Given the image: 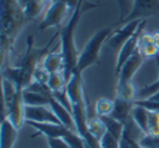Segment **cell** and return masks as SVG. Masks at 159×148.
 <instances>
[{
  "label": "cell",
  "instance_id": "obj_11",
  "mask_svg": "<svg viewBox=\"0 0 159 148\" xmlns=\"http://www.w3.org/2000/svg\"><path fill=\"white\" fill-rule=\"evenodd\" d=\"M135 107V101H129V99L116 96L115 98V105H113V111H111L110 117L118 120L120 123H126L128 120L132 117V110Z\"/></svg>",
  "mask_w": 159,
  "mask_h": 148
},
{
  "label": "cell",
  "instance_id": "obj_20",
  "mask_svg": "<svg viewBox=\"0 0 159 148\" xmlns=\"http://www.w3.org/2000/svg\"><path fill=\"white\" fill-rule=\"evenodd\" d=\"M88 130H89V133L98 139V141H101V138H103V135L106 133V127H104L103 121L101 119L95 116V117H92V119H88Z\"/></svg>",
  "mask_w": 159,
  "mask_h": 148
},
{
  "label": "cell",
  "instance_id": "obj_26",
  "mask_svg": "<svg viewBox=\"0 0 159 148\" xmlns=\"http://www.w3.org/2000/svg\"><path fill=\"white\" fill-rule=\"evenodd\" d=\"M122 138H126V136H122ZM128 141H131V144H132V148H144V147H141L139 142L137 141H134V139H131V138H126Z\"/></svg>",
  "mask_w": 159,
  "mask_h": 148
},
{
  "label": "cell",
  "instance_id": "obj_12",
  "mask_svg": "<svg viewBox=\"0 0 159 148\" xmlns=\"http://www.w3.org/2000/svg\"><path fill=\"white\" fill-rule=\"evenodd\" d=\"M18 139V127L6 116H2V133H0V148H14Z\"/></svg>",
  "mask_w": 159,
  "mask_h": 148
},
{
  "label": "cell",
  "instance_id": "obj_7",
  "mask_svg": "<svg viewBox=\"0 0 159 148\" xmlns=\"http://www.w3.org/2000/svg\"><path fill=\"white\" fill-rule=\"evenodd\" d=\"M146 25V21L140 25V28L137 30V33L132 36L131 39H128L126 42L122 44V48L119 49V55H118V59H116V65H115V74L118 76L120 68L124 67V64L129 59V58L139 50V42H140V37L143 34V28Z\"/></svg>",
  "mask_w": 159,
  "mask_h": 148
},
{
  "label": "cell",
  "instance_id": "obj_27",
  "mask_svg": "<svg viewBox=\"0 0 159 148\" xmlns=\"http://www.w3.org/2000/svg\"><path fill=\"white\" fill-rule=\"evenodd\" d=\"M18 2H20V5H21V6H22V9H24V6L27 5V3H28V2H30V0H18Z\"/></svg>",
  "mask_w": 159,
  "mask_h": 148
},
{
  "label": "cell",
  "instance_id": "obj_10",
  "mask_svg": "<svg viewBox=\"0 0 159 148\" xmlns=\"http://www.w3.org/2000/svg\"><path fill=\"white\" fill-rule=\"evenodd\" d=\"M25 125L31 126L34 130H37V135H42L45 138H64L69 135L73 129H69L64 125L57 123H37V121H25Z\"/></svg>",
  "mask_w": 159,
  "mask_h": 148
},
{
  "label": "cell",
  "instance_id": "obj_18",
  "mask_svg": "<svg viewBox=\"0 0 159 148\" xmlns=\"http://www.w3.org/2000/svg\"><path fill=\"white\" fill-rule=\"evenodd\" d=\"M101 121H103L104 127H106V130L111 133L118 141L122 139V136H124V130H125V125L124 123H120L118 120H115L113 117L110 116H103V117H100Z\"/></svg>",
  "mask_w": 159,
  "mask_h": 148
},
{
  "label": "cell",
  "instance_id": "obj_17",
  "mask_svg": "<svg viewBox=\"0 0 159 148\" xmlns=\"http://www.w3.org/2000/svg\"><path fill=\"white\" fill-rule=\"evenodd\" d=\"M149 113H150L149 110L140 105H135L132 110V120L144 135L149 133Z\"/></svg>",
  "mask_w": 159,
  "mask_h": 148
},
{
  "label": "cell",
  "instance_id": "obj_19",
  "mask_svg": "<svg viewBox=\"0 0 159 148\" xmlns=\"http://www.w3.org/2000/svg\"><path fill=\"white\" fill-rule=\"evenodd\" d=\"M46 85L49 86V89L52 91V93H55V92H66L67 82H66V78H64L62 71L49 74V78H48V83H46Z\"/></svg>",
  "mask_w": 159,
  "mask_h": 148
},
{
  "label": "cell",
  "instance_id": "obj_23",
  "mask_svg": "<svg viewBox=\"0 0 159 148\" xmlns=\"http://www.w3.org/2000/svg\"><path fill=\"white\" fill-rule=\"evenodd\" d=\"M139 144L144 148H159V135H143Z\"/></svg>",
  "mask_w": 159,
  "mask_h": 148
},
{
  "label": "cell",
  "instance_id": "obj_21",
  "mask_svg": "<svg viewBox=\"0 0 159 148\" xmlns=\"http://www.w3.org/2000/svg\"><path fill=\"white\" fill-rule=\"evenodd\" d=\"M113 105H115V99L109 98H100L95 102V116L103 117V116H110L113 111Z\"/></svg>",
  "mask_w": 159,
  "mask_h": 148
},
{
  "label": "cell",
  "instance_id": "obj_22",
  "mask_svg": "<svg viewBox=\"0 0 159 148\" xmlns=\"http://www.w3.org/2000/svg\"><path fill=\"white\" fill-rule=\"evenodd\" d=\"M100 147L101 148H120V141H118L113 135L106 130V133L103 135V138L100 141Z\"/></svg>",
  "mask_w": 159,
  "mask_h": 148
},
{
  "label": "cell",
  "instance_id": "obj_8",
  "mask_svg": "<svg viewBox=\"0 0 159 148\" xmlns=\"http://www.w3.org/2000/svg\"><path fill=\"white\" fill-rule=\"evenodd\" d=\"M25 121H37V123H57L61 125L60 119L52 111L49 105H25L24 110ZM24 121V123H25Z\"/></svg>",
  "mask_w": 159,
  "mask_h": 148
},
{
  "label": "cell",
  "instance_id": "obj_16",
  "mask_svg": "<svg viewBox=\"0 0 159 148\" xmlns=\"http://www.w3.org/2000/svg\"><path fill=\"white\" fill-rule=\"evenodd\" d=\"M52 98L54 96H48L45 93L30 91V89H24V92H22V99H24L25 105H49Z\"/></svg>",
  "mask_w": 159,
  "mask_h": 148
},
{
  "label": "cell",
  "instance_id": "obj_5",
  "mask_svg": "<svg viewBox=\"0 0 159 148\" xmlns=\"http://www.w3.org/2000/svg\"><path fill=\"white\" fill-rule=\"evenodd\" d=\"M159 12V0H132V9L125 18L119 21L118 25L135 19H146L147 16Z\"/></svg>",
  "mask_w": 159,
  "mask_h": 148
},
{
  "label": "cell",
  "instance_id": "obj_2",
  "mask_svg": "<svg viewBox=\"0 0 159 148\" xmlns=\"http://www.w3.org/2000/svg\"><path fill=\"white\" fill-rule=\"evenodd\" d=\"M27 21L24 9L18 0H2V57L12 48L15 37Z\"/></svg>",
  "mask_w": 159,
  "mask_h": 148
},
{
  "label": "cell",
  "instance_id": "obj_6",
  "mask_svg": "<svg viewBox=\"0 0 159 148\" xmlns=\"http://www.w3.org/2000/svg\"><path fill=\"white\" fill-rule=\"evenodd\" d=\"M146 19H135V21L126 22L122 24V27H116V30L111 33V36L109 37V40L106 43V46L109 49H120L122 44H124L128 39H131L132 36L137 33V30L140 28V25L144 22Z\"/></svg>",
  "mask_w": 159,
  "mask_h": 148
},
{
  "label": "cell",
  "instance_id": "obj_24",
  "mask_svg": "<svg viewBox=\"0 0 159 148\" xmlns=\"http://www.w3.org/2000/svg\"><path fill=\"white\" fill-rule=\"evenodd\" d=\"M49 148H71L62 138H46Z\"/></svg>",
  "mask_w": 159,
  "mask_h": 148
},
{
  "label": "cell",
  "instance_id": "obj_4",
  "mask_svg": "<svg viewBox=\"0 0 159 148\" xmlns=\"http://www.w3.org/2000/svg\"><path fill=\"white\" fill-rule=\"evenodd\" d=\"M77 3L79 0H52L43 21L39 25V30L43 31L51 27H61L62 22L69 19L75 12Z\"/></svg>",
  "mask_w": 159,
  "mask_h": 148
},
{
  "label": "cell",
  "instance_id": "obj_13",
  "mask_svg": "<svg viewBox=\"0 0 159 148\" xmlns=\"http://www.w3.org/2000/svg\"><path fill=\"white\" fill-rule=\"evenodd\" d=\"M49 107L52 108V111L55 113V116L60 119L61 121V125H64L66 127H69V129H73V130H76V123H75V117H73V113L70 111L69 108H66V107L60 104L55 98L51 99V102H49Z\"/></svg>",
  "mask_w": 159,
  "mask_h": 148
},
{
  "label": "cell",
  "instance_id": "obj_15",
  "mask_svg": "<svg viewBox=\"0 0 159 148\" xmlns=\"http://www.w3.org/2000/svg\"><path fill=\"white\" fill-rule=\"evenodd\" d=\"M42 65H43V68L48 71L49 74H52V73H58V71H62V67H64V59H62L61 50H58V52H49L48 55L43 58Z\"/></svg>",
  "mask_w": 159,
  "mask_h": 148
},
{
  "label": "cell",
  "instance_id": "obj_14",
  "mask_svg": "<svg viewBox=\"0 0 159 148\" xmlns=\"http://www.w3.org/2000/svg\"><path fill=\"white\" fill-rule=\"evenodd\" d=\"M139 50L144 55L147 59L149 58H156V55H159V48L152 34H141L139 42Z\"/></svg>",
  "mask_w": 159,
  "mask_h": 148
},
{
  "label": "cell",
  "instance_id": "obj_3",
  "mask_svg": "<svg viewBox=\"0 0 159 148\" xmlns=\"http://www.w3.org/2000/svg\"><path fill=\"white\" fill-rule=\"evenodd\" d=\"M118 25H109V27H104V28L98 30L95 34L91 37L88 43L85 44V48L82 49V52H79V61H77V71L83 73L85 70H88L91 65L98 62V57H100V52L101 48L107 43L109 37L111 36V33L116 30Z\"/></svg>",
  "mask_w": 159,
  "mask_h": 148
},
{
  "label": "cell",
  "instance_id": "obj_9",
  "mask_svg": "<svg viewBox=\"0 0 159 148\" xmlns=\"http://www.w3.org/2000/svg\"><path fill=\"white\" fill-rule=\"evenodd\" d=\"M146 59H147V58H146L140 50H137V52L124 64V67L120 68L119 74L116 76V77H118V83H131L134 76H135V73H137L140 67L144 64Z\"/></svg>",
  "mask_w": 159,
  "mask_h": 148
},
{
  "label": "cell",
  "instance_id": "obj_25",
  "mask_svg": "<svg viewBox=\"0 0 159 148\" xmlns=\"http://www.w3.org/2000/svg\"><path fill=\"white\" fill-rule=\"evenodd\" d=\"M120 148H132L131 141H128L126 138H122L120 139Z\"/></svg>",
  "mask_w": 159,
  "mask_h": 148
},
{
  "label": "cell",
  "instance_id": "obj_1",
  "mask_svg": "<svg viewBox=\"0 0 159 148\" xmlns=\"http://www.w3.org/2000/svg\"><path fill=\"white\" fill-rule=\"evenodd\" d=\"M57 34L54 36V39ZM54 39L42 49H36L34 48V39L30 36L27 39V50L24 53L22 59L20 61L18 65L15 67H6L2 71V78H6L9 82H12L16 87V91H24L34 77L36 68L40 65V61H43V58L49 53V48L54 42Z\"/></svg>",
  "mask_w": 159,
  "mask_h": 148
}]
</instances>
